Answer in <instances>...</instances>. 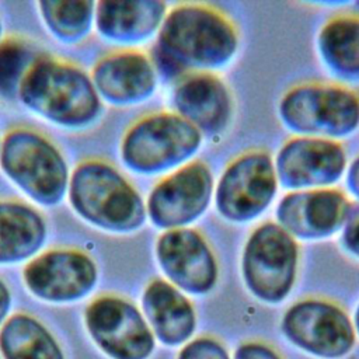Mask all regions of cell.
<instances>
[{
  "label": "cell",
  "instance_id": "1",
  "mask_svg": "<svg viewBox=\"0 0 359 359\" xmlns=\"http://www.w3.org/2000/svg\"><path fill=\"white\" fill-rule=\"evenodd\" d=\"M238 43V29L222 10L206 3H180L167 11L150 57L157 73L178 80L227 66Z\"/></svg>",
  "mask_w": 359,
  "mask_h": 359
},
{
  "label": "cell",
  "instance_id": "2",
  "mask_svg": "<svg viewBox=\"0 0 359 359\" xmlns=\"http://www.w3.org/2000/svg\"><path fill=\"white\" fill-rule=\"evenodd\" d=\"M17 98L48 122L67 129L94 123L102 102L91 77L79 66L38 56L21 81Z\"/></svg>",
  "mask_w": 359,
  "mask_h": 359
},
{
  "label": "cell",
  "instance_id": "3",
  "mask_svg": "<svg viewBox=\"0 0 359 359\" xmlns=\"http://www.w3.org/2000/svg\"><path fill=\"white\" fill-rule=\"evenodd\" d=\"M67 196L83 220L114 234L139 230L147 216L137 189L104 160L80 163L70 175Z\"/></svg>",
  "mask_w": 359,
  "mask_h": 359
},
{
  "label": "cell",
  "instance_id": "4",
  "mask_svg": "<svg viewBox=\"0 0 359 359\" xmlns=\"http://www.w3.org/2000/svg\"><path fill=\"white\" fill-rule=\"evenodd\" d=\"M278 114L297 136L346 137L359 128V93L339 83H300L285 91Z\"/></svg>",
  "mask_w": 359,
  "mask_h": 359
},
{
  "label": "cell",
  "instance_id": "5",
  "mask_svg": "<svg viewBox=\"0 0 359 359\" xmlns=\"http://www.w3.org/2000/svg\"><path fill=\"white\" fill-rule=\"evenodd\" d=\"M202 140V133L174 111H157L128 128L121 142V157L133 172L154 175L189 163Z\"/></svg>",
  "mask_w": 359,
  "mask_h": 359
},
{
  "label": "cell",
  "instance_id": "6",
  "mask_svg": "<svg viewBox=\"0 0 359 359\" xmlns=\"http://www.w3.org/2000/svg\"><path fill=\"white\" fill-rule=\"evenodd\" d=\"M0 167L13 184L39 205H57L67 194V163L60 150L36 130H10L1 139Z\"/></svg>",
  "mask_w": 359,
  "mask_h": 359
},
{
  "label": "cell",
  "instance_id": "7",
  "mask_svg": "<svg viewBox=\"0 0 359 359\" xmlns=\"http://www.w3.org/2000/svg\"><path fill=\"white\" fill-rule=\"evenodd\" d=\"M299 268V245L276 222L257 226L241 254V276L262 303L278 304L292 292Z\"/></svg>",
  "mask_w": 359,
  "mask_h": 359
},
{
  "label": "cell",
  "instance_id": "8",
  "mask_svg": "<svg viewBox=\"0 0 359 359\" xmlns=\"http://www.w3.org/2000/svg\"><path fill=\"white\" fill-rule=\"evenodd\" d=\"M280 331L297 349L318 359H342L356 344L351 316L327 297L310 296L290 304L280 318Z\"/></svg>",
  "mask_w": 359,
  "mask_h": 359
},
{
  "label": "cell",
  "instance_id": "9",
  "mask_svg": "<svg viewBox=\"0 0 359 359\" xmlns=\"http://www.w3.org/2000/svg\"><path fill=\"white\" fill-rule=\"evenodd\" d=\"M273 158L264 149L234 157L223 170L215 192L219 215L231 223H248L264 213L276 195Z\"/></svg>",
  "mask_w": 359,
  "mask_h": 359
},
{
  "label": "cell",
  "instance_id": "10",
  "mask_svg": "<svg viewBox=\"0 0 359 359\" xmlns=\"http://www.w3.org/2000/svg\"><path fill=\"white\" fill-rule=\"evenodd\" d=\"M86 328L97 346L111 359H149L156 338L143 313L128 299L101 296L84 313Z\"/></svg>",
  "mask_w": 359,
  "mask_h": 359
},
{
  "label": "cell",
  "instance_id": "11",
  "mask_svg": "<svg viewBox=\"0 0 359 359\" xmlns=\"http://www.w3.org/2000/svg\"><path fill=\"white\" fill-rule=\"evenodd\" d=\"M213 185L209 165L201 160H191L153 187L146 202V213L151 223L164 231L188 227L209 208Z\"/></svg>",
  "mask_w": 359,
  "mask_h": 359
},
{
  "label": "cell",
  "instance_id": "12",
  "mask_svg": "<svg viewBox=\"0 0 359 359\" xmlns=\"http://www.w3.org/2000/svg\"><path fill=\"white\" fill-rule=\"evenodd\" d=\"M156 258L171 285L188 294H206L219 279V262L205 236L192 227L165 230L156 241Z\"/></svg>",
  "mask_w": 359,
  "mask_h": 359
},
{
  "label": "cell",
  "instance_id": "13",
  "mask_svg": "<svg viewBox=\"0 0 359 359\" xmlns=\"http://www.w3.org/2000/svg\"><path fill=\"white\" fill-rule=\"evenodd\" d=\"M27 289L49 303H72L88 296L98 280V268L84 251L55 248L32 258L22 271Z\"/></svg>",
  "mask_w": 359,
  "mask_h": 359
},
{
  "label": "cell",
  "instance_id": "14",
  "mask_svg": "<svg viewBox=\"0 0 359 359\" xmlns=\"http://www.w3.org/2000/svg\"><path fill=\"white\" fill-rule=\"evenodd\" d=\"M344 146L331 139L293 136L279 149L273 165L278 182L289 191L330 188L346 168Z\"/></svg>",
  "mask_w": 359,
  "mask_h": 359
},
{
  "label": "cell",
  "instance_id": "15",
  "mask_svg": "<svg viewBox=\"0 0 359 359\" xmlns=\"http://www.w3.org/2000/svg\"><path fill=\"white\" fill-rule=\"evenodd\" d=\"M352 203L335 188L290 191L276 205V223L293 238L321 240L342 230Z\"/></svg>",
  "mask_w": 359,
  "mask_h": 359
},
{
  "label": "cell",
  "instance_id": "16",
  "mask_svg": "<svg viewBox=\"0 0 359 359\" xmlns=\"http://www.w3.org/2000/svg\"><path fill=\"white\" fill-rule=\"evenodd\" d=\"M93 84L101 100L128 107L149 100L157 87V70L149 55L122 49L105 55L93 67Z\"/></svg>",
  "mask_w": 359,
  "mask_h": 359
},
{
  "label": "cell",
  "instance_id": "17",
  "mask_svg": "<svg viewBox=\"0 0 359 359\" xmlns=\"http://www.w3.org/2000/svg\"><path fill=\"white\" fill-rule=\"evenodd\" d=\"M171 101L174 112L195 126L202 136L222 135L231 121L230 88L210 72L180 77L174 86Z\"/></svg>",
  "mask_w": 359,
  "mask_h": 359
},
{
  "label": "cell",
  "instance_id": "18",
  "mask_svg": "<svg viewBox=\"0 0 359 359\" xmlns=\"http://www.w3.org/2000/svg\"><path fill=\"white\" fill-rule=\"evenodd\" d=\"M142 313L165 346H182L195 334L198 316L184 292L165 279H151L142 293Z\"/></svg>",
  "mask_w": 359,
  "mask_h": 359
},
{
  "label": "cell",
  "instance_id": "19",
  "mask_svg": "<svg viewBox=\"0 0 359 359\" xmlns=\"http://www.w3.org/2000/svg\"><path fill=\"white\" fill-rule=\"evenodd\" d=\"M165 14L167 6L158 0H105L95 3L94 24L104 39L133 46L157 34Z\"/></svg>",
  "mask_w": 359,
  "mask_h": 359
},
{
  "label": "cell",
  "instance_id": "20",
  "mask_svg": "<svg viewBox=\"0 0 359 359\" xmlns=\"http://www.w3.org/2000/svg\"><path fill=\"white\" fill-rule=\"evenodd\" d=\"M46 236V222L38 210L20 201L0 199V264L32 258Z\"/></svg>",
  "mask_w": 359,
  "mask_h": 359
},
{
  "label": "cell",
  "instance_id": "21",
  "mask_svg": "<svg viewBox=\"0 0 359 359\" xmlns=\"http://www.w3.org/2000/svg\"><path fill=\"white\" fill-rule=\"evenodd\" d=\"M317 48L327 69L342 81H359V14L331 17L320 29Z\"/></svg>",
  "mask_w": 359,
  "mask_h": 359
},
{
  "label": "cell",
  "instance_id": "22",
  "mask_svg": "<svg viewBox=\"0 0 359 359\" xmlns=\"http://www.w3.org/2000/svg\"><path fill=\"white\" fill-rule=\"evenodd\" d=\"M0 353L3 359H65L48 328L25 313L11 316L1 325Z\"/></svg>",
  "mask_w": 359,
  "mask_h": 359
},
{
  "label": "cell",
  "instance_id": "23",
  "mask_svg": "<svg viewBox=\"0 0 359 359\" xmlns=\"http://www.w3.org/2000/svg\"><path fill=\"white\" fill-rule=\"evenodd\" d=\"M38 7L46 28L63 43L81 42L94 24V1L43 0L38 3Z\"/></svg>",
  "mask_w": 359,
  "mask_h": 359
},
{
  "label": "cell",
  "instance_id": "24",
  "mask_svg": "<svg viewBox=\"0 0 359 359\" xmlns=\"http://www.w3.org/2000/svg\"><path fill=\"white\" fill-rule=\"evenodd\" d=\"M38 59L25 42L10 38L0 41V95L17 98L22 79Z\"/></svg>",
  "mask_w": 359,
  "mask_h": 359
},
{
  "label": "cell",
  "instance_id": "25",
  "mask_svg": "<svg viewBox=\"0 0 359 359\" xmlns=\"http://www.w3.org/2000/svg\"><path fill=\"white\" fill-rule=\"evenodd\" d=\"M177 359H231V356L220 338L203 334L184 344L177 353Z\"/></svg>",
  "mask_w": 359,
  "mask_h": 359
},
{
  "label": "cell",
  "instance_id": "26",
  "mask_svg": "<svg viewBox=\"0 0 359 359\" xmlns=\"http://www.w3.org/2000/svg\"><path fill=\"white\" fill-rule=\"evenodd\" d=\"M231 359H285L271 342L264 339H247L237 345Z\"/></svg>",
  "mask_w": 359,
  "mask_h": 359
},
{
  "label": "cell",
  "instance_id": "27",
  "mask_svg": "<svg viewBox=\"0 0 359 359\" xmlns=\"http://www.w3.org/2000/svg\"><path fill=\"white\" fill-rule=\"evenodd\" d=\"M341 244L351 255L359 258V208H353L342 227Z\"/></svg>",
  "mask_w": 359,
  "mask_h": 359
},
{
  "label": "cell",
  "instance_id": "28",
  "mask_svg": "<svg viewBox=\"0 0 359 359\" xmlns=\"http://www.w3.org/2000/svg\"><path fill=\"white\" fill-rule=\"evenodd\" d=\"M346 187L349 192L359 201V156L349 164L346 171Z\"/></svg>",
  "mask_w": 359,
  "mask_h": 359
},
{
  "label": "cell",
  "instance_id": "29",
  "mask_svg": "<svg viewBox=\"0 0 359 359\" xmlns=\"http://www.w3.org/2000/svg\"><path fill=\"white\" fill-rule=\"evenodd\" d=\"M11 307V293L8 286L4 283L3 279H0V325L4 324V320L7 318V314Z\"/></svg>",
  "mask_w": 359,
  "mask_h": 359
},
{
  "label": "cell",
  "instance_id": "30",
  "mask_svg": "<svg viewBox=\"0 0 359 359\" xmlns=\"http://www.w3.org/2000/svg\"><path fill=\"white\" fill-rule=\"evenodd\" d=\"M352 323H353V328H355V332H356V337H359V303L355 309V313H353V318H352Z\"/></svg>",
  "mask_w": 359,
  "mask_h": 359
},
{
  "label": "cell",
  "instance_id": "31",
  "mask_svg": "<svg viewBox=\"0 0 359 359\" xmlns=\"http://www.w3.org/2000/svg\"><path fill=\"white\" fill-rule=\"evenodd\" d=\"M1 34H3V24H1V18H0V38H1Z\"/></svg>",
  "mask_w": 359,
  "mask_h": 359
},
{
  "label": "cell",
  "instance_id": "32",
  "mask_svg": "<svg viewBox=\"0 0 359 359\" xmlns=\"http://www.w3.org/2000/svg\"><path fill=\"white\" fill-rule=\"evenodd\" d=\"M0 146H1V137H0Z\"/></svg>",
  "mask_w": 359,
  "mask_h": 359
}]
</instances>
